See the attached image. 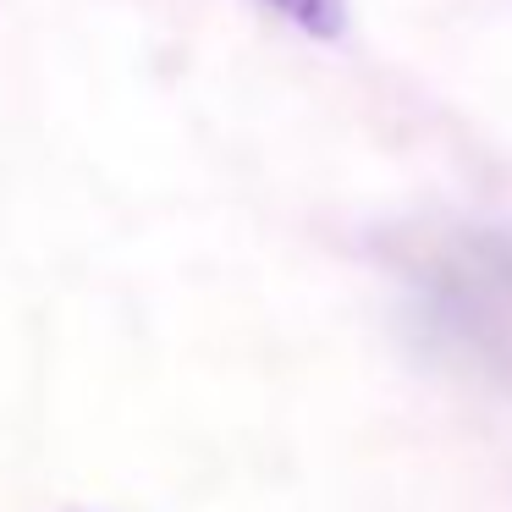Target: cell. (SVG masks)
<instances>
[{
    "instance_id": "cell-1",
    "label": "cell",
    "mask_w": 512,
    "mask_h": 512,
    "mask_svg": "<svg viewBox=\"0 0 512 512\" xmlns=\"http://www.w3.org/2000/svg\"><path fill=\"white\" fill-rule=\"evenodd\" d=\"M402 281L424 342L463 375L512 391V232L496 226L424 232L402 265Z\"/></svg>"
},
{
    "instance_id": "cell-2",
    "label": "cell",
    "mask_w": 512,
    "mask_h": 512,
    "mask_svg": "<svg viewBox=\"0 0 512 512\" xmlns=\"http://www.w3.org/2000/svg\"><path fill=\"white\" fill-rule=\"evenodd\" d=\"M265 6H270V12H281L292 28L314 34V39L342 34V17H347V6H342V0H265Z\"/></svg>"
}]
</instances>
